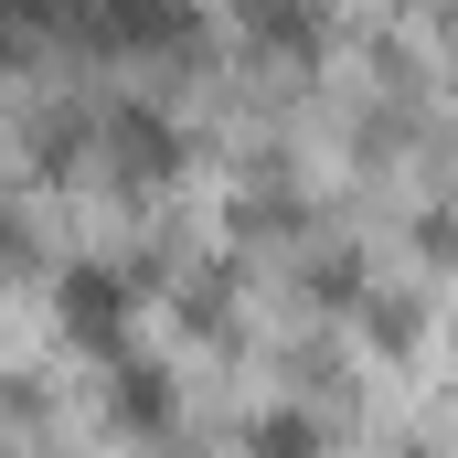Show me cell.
<instances>
[{
  "label": "cell",
  "instance_id": "cell-1",
  "mask_svg": "<svg viewBox=\"0 0 458 458\" xmlns=\"http://www.w3.org/2000/svg\"><path fill=\"white\" fill-rule=\"evenodd\" d=\"M54 310H64V342H86V352H128V320H139V288L117 277L107 256H75L64 277H54Z\"/></svg>",
  "mask_w": 458,
  "mask_h": 458
},
{
  "label": "cell",
  "instance_id": "cell-2",
  "mask_svg": "<svg viewBox=\"0 0 458 458\" xmlns=\"http://www.w3.org/2000/svg\"><path fill=\"white\" fill-rule=\"evenodd\" d=\"M97 149H107L117 182H160V171H182V128L149 107V97H128V107L97 117Z\"/></svg>",
  "mask_w": 458,
  "mask_h": 458
},
{
  "label": "cell",
  "instance_id": "cell-3",
  "mask_svg": "<svg viewBox=\"0 0 458 458\" xmlns=\"http://www.w3.org/2000/svg\"><path fill=\"white\" fill-rule=\"evenodd\" d=\"M256 458H310V427H299V416H267V427H256Z\"/></svg>",
  "mask_w": 458,
  "mask_h": 458
}]
</instances>
